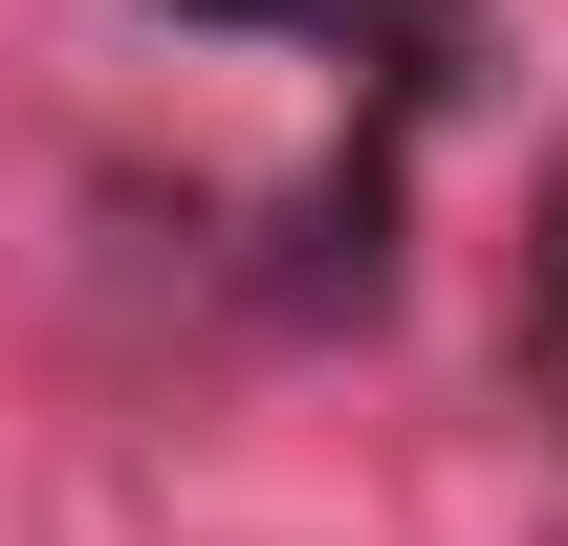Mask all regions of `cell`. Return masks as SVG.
<instances>
[{"label":"cell","mask_w":568,"mask_h":546,"mask_svg":"<svg viewBox=\"0 0 568 546\" xmlns=\"http://www.w3.org/2000/svg\"><path fill=\"white\" fill-rule=\"evenodd\" d=\"M197 22H372V0H197Z\"/></svg>","instance_id":"cell-1"},{"label":"cell","mask_w":568,"mask_h":546,"mask_svg":"<svg viewBox=\"0 0 568 546\" xmlns=\"http://www.w3.org/2000/svg\"><path fill=\"white\" fill-rule=\"evenodd\" d=\"M547 350H568V198H547Z\"/></svg>","instance_id":"cell-2"}]
</instances>
